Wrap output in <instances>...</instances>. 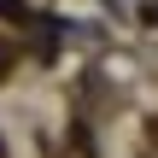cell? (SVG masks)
Returning <instances> with one entry per match:
<instances>
[{"instance_id":"obj_1","label":"cell","mask_w":158,"mask_h":158,"mask_svg":"<svg viewBox=\"0 0 158 158\" xmlns=\"http://www.w3.org/2000/svg\"><path fill=\"white\" fill-rule=\"evenodd\" d=\"M12 59H18V47H12V41H0V76L12 70Z\"/></svg>"},{"instance_id":"obj_2","label":"cell","mask_w":158,"mask_h":158,"mask_svg":"<svg viewBox=\"0 0 158 158\" xmlns=\"http://www.w3.org/2000/svg\"><path fill=\"white\" fill-rule=\"evenodd\" d=\"M147 23H158V0H152V6H147Z\"/></svg>"}]
</instances>
